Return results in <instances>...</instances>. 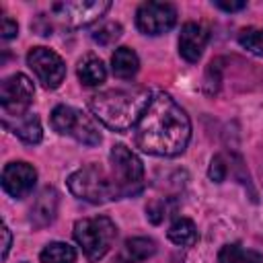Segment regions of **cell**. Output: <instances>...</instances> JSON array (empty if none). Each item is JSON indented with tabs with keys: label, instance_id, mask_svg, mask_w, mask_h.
<instances>
[{
	"label": "cell",
	"instance_id": "ac0fdd59",
	"mask_svg": "<svg viewBox=\"0 0 263 263\" xmlns=\"http://www.w3.org/2000/svg\"><path fill=\"white\" fill-rule=\"evenodd\" d=\"M218 263H263V257L240 242H228L218 251Z\"/></svg>",
	"mask_w": 263,
	"mask_h": 263
},
{
	"label": "cell",
	"instance_id": "277c9868",
	"mask_svg": "<svg viewBox=\"0 0 263 263\" xmlns=\"http://www.w3.org/2000/svg\"><path fill=\"white\" fill-rule=\"evenodd\" d=\"M117 238V226L107 216L82 218L74 224V240L88 261L103 259Z\"/></svg>",
	"mask_w": 263,
	"mask_h": 263
},
{
	"label": "cell",
	"instance_id": "484cf974",
	"mask_svg": "<svg viewBox=\"0 0 263 263\" xmlns=\"http://www.w3.org/2000/svg\"><path fill=\"white\" fill-rule=\"evenodd\" d=\"M214 4L226 12H236V10H242L247 6V2H222V0H216Z\"/></svg>",
	"mask_w": 263,
	"mask_h": 263
},
{
	"label": "cell",
	"instance_id": "e0dca14e",
	"mask_svg": "<svg viewBox=\"0 0 263 263\" xmlns=\"http://www.w3.org/2000/svg\"><path fill=\"white\" fill-rule=\"evenodd\" d=\"M76 74H78V80H80L84 86H99V84H103L105 78H107V68H105V64H103L97 55L88 53V55H84V58L78 62Z\"/></svg>",
	"mask_w": 263,
	"mask_h": 263
},
{
	"label": "cell",
	"instance_id": "44dd1931",
	"mask_svg": "<svg viewBox=\"0 0 263 263\" xmlns=\"http://www.w3.org/2000/svg\"><path fill=\"white\" fill-rule=\"evenodd\" d=\"M238 43L247 51H251L255 55H263V29H259V27H247V29H242L238 33Z\"/></svg>",
	"mask_w": 263,
	"mask_h": 263
},
{
	"label": "cell",
	"instance_id": "7a4b0ae2",
	"mask_svg": "<svg viewBox=\"0 0 263 263\" xmlns=\"http://www.w3.org/2000/svg\"><path fill=\"white\" fill-rule=\"evenodd\" d=\"M150 101L152 95L148 88L132 84V86L107 88L92 95L88 99V107L105 127L113 132H127L129 127L138 125Z\"/></svg>",
	"mask_w": 263,
	"mask_h": 263
},
{
	"label": "cell",
	"instance_id": "5bb4252c",
	"mask_svg": "<svg viewBox=\"0 0 263 263\" xmlns=\"http://www.w3.org/2000/svg\"><path fill=\"white\" fill-rule=\"evenodd\" d=\"M2 125L25 144H39L43 138L41 121L35 113H23L18 117H2Z\"/></svg>",
	"mask_w": 263,
	"mask_h": 263
},
{
	"label": "cell",
	"instance_id": "9a60e30c",
	"mask_svg": "<svg viewBox=\"0 0 263 263\" xmlns=\"http://www.w3.org/2000/svg\"><path fill=\"white\" fill-rule=\"evenodd\" d=\"M156 240L148 236H134L127 238L119 251V263H140L150 259L156 253Z\"/></svg>",
	"mask_w": 263,
	"mask_h": 263
},
{
	"label": "cell",
	"instance_id": "52a82bcc",
	"mask_svg": "<svg viewBox=\"0 0 263 263\" xmlns=\"http://www.w3.org/2000/svg\"><path fill=\"white\" fill-rule=\"evenodd\" d=\"M35 86L33 82L16 72L2 80L0 84V109L2 117H18L23 113H29V105L33 103Z\"/></svg>",
	"mask_w": 263,
	"mask_h": 263
},
{
	"label": "cell",
	"instance_id": "7c38bea8",
	"mask_svg": "<svg viewBox=\"0 0 263 263\" xmlns=\"http://www.w3.org/2000/svg\"><path fill=\"white\" fill-rule=\"evenodd\" d=\"M60 205V193L53 187H43L37 197L33 199V205L29 210V222L33 228H45L49 226L58 216Z\"/></svg>",
	"mask_w": 263,
	"mask_h": 263
},
{
	"label": "cell",
	"instance_id": "ffe728a7",
	"mask_svg": "<svg viewBox=\"0 0 263 263\" xmlns=\"http://www.w3.org/2000/svg\"><path fill=\"white\" fill-rule=\"evenodd\" d=\"M39 259L41 263H76V249L68 242L53 240L43 247Z\"/></svg>",
	"mask_w": 263,
	"mask_h": 263
},
{
	"label": "cell",
	"instance_id": "9c48e42d",
	"mask_svg": "<svg viewBox=\"0 0 263 263\" xmlns=\"http://www.w3.org/2000/svg\"><path fill=\"white\" fill-rule=\"evenodd\" d=\"M27 64L35 72L37 80L49 90L58 88L66 78V64L62 55L49 47H43V45L31 47L27 53Z\"/></svg>",
	"mask_w": 263,
	"mask_h": 263
},
{
	"label": "cell",
	"instance_id": "2e32d148",
	"mask_svg": "<svg viewBox=\"0 0 263 263\" xmlns=\"http://www.w3.org/2000/svg\"><path fill=\"white\" fill-rule=\"evenodd\" d=\"M140 70V58L132 47H117L111 55V72L121 78L127 80L132 76H136Z\"/></svg>",
	"mask_w": 263,
	"mask_h": 263
},
{
	"label": "cell",
	"instance_id": "5b68a950",
	"mask_svg": "<svg viewBox=\"0 0 263 263\" xmlns=\"http://www.w3.org/2000/svg\"><path fill=\"white\" fill-rule=\"evenodd\" d=\"M109 160H111V179L119 191V197L138 195L144 187L142 160L125 144H115L109 152Z\"/></svg>",
	"mask_w": 263,
	"mask_h": 263
},
{
	"label": "cell",
	"instance_id": "8992f818",
	"mask_svg": "<svg viewBox=\"0 0 263 263\" xmlns=\"http://www.w3.org/2000/svg\"><path fill=\"white\" fill-rule=\"evenodd\" d=\"M49 123L58 134L74 138L76 142H80L84 146H97L103 140L95 119L70 105L53 107V111L49 115Z\"/></svg>",
	"mask_w": 263,
	"mask_h": 263
},
{
	"label": "cell",
	"instance_id": "7402d4cb",
	"mask_svg": "<svg viewBox=\"0 0 263 263\" xmlns=\"http://www.w3.org/2000/svg\"><path fill=\"white\" fill-rule=\"evenodd\" d=\"M121 33H123V29H121L119 23H105L99 29L92 31V39L99 45H111L121 37Z\"/></svg>",
	"mask_w": 263,
	"mask_h": 263
},
{
	"label": "cell",
	"instance_id": "83f0119b",
	"mask_svg": "<svg viewBox=\"0 0 263 263\" xmlns=\"http://www.w3.org/2000/svg\"><path fill=\"white\" fill-rule=\"evenodd\" d=\"M23 263H25V261H23Z\"/></svg>",
	"mask_w": 263,
	"mask_h": 263
},
{
	"label": "cell",
	"instance_id": "cb8c5ba5",
	"mask_svg": "<svg viewBox=\"0 0 263 263\" xmlns=\"http://www.w3.org/2000/svg\"><path fill=\"white\" fill-rule=\"evenodd\" d=\"M18 35V25H16V21H12L10 16H2V23H0V37L2 39H12V37H16Z\"/></svg>",
	"mask_w": 263,
	"mask_h": 263
},
{
	"label": "cell",
	"instance_id": "6da1fadb",
	"mask_svg": "<svg viewBox=\"0 0 263 263\" xmlns=\"http://www.w3.org/2000/svg\"><path fill=\"white\" fill-rule=\"evenodd\" d=\"M189 138L191 121L185 109L164 90L154 92L136 125V146L146 154L173 158L185 152Z\"/></svg>",
	"mask_w": 263,
	"mask_h": 263
},
{
	"label": "cell",
	"instance_id": "4316f807",
	"mask_svg": "<svg viewBox=\"0 0 263 263\" xmlns=\"http://www.w3.org/2000/svg\"><path fill=\"white\" fill-rule=\"evenodd\" d=\"M2 236H4V242H2V259L8 257V251H10V245H12V234L8 230L6 224H2Z\"/></svg>",
	"mask_w": 263,
	"mask_h": 263
},
{
	"label": "cell",
	"instance_id": "4fadbf2b",
	"mask_svg": "<svg viewBox=\"0 0 263 263\" xmlns=\"http://www.w3.org/2000/svg\"><path fill=\"white\" fill-rule=\"evenodd\" d=\"M205 43H208V31L197 25V23H185L181 27V33H179V55L189 62V64H195L203 49H205Z\"/></svg>",
	"mask_w": 263,
	"mask_h": 263
},
{
	"label": "cell",
	"instance_id": "d6986e66",
	"mask_svg": "<svg viewBox=\"0 0 263 263\" xmlns=\"http://www.w3.org/2000/svg\"><path fill=\"white\" fill-rule=\"evenodd\" d=\"M166 236L177 247H193L197 242V228L189 218H177L168 226Z\"/></svg>",
	"mask_w": 263,
	"mask_h": 263
},
{
	"label": "cell",
	"instance_id": "8fae6325",
	"mask_svg": "<svg viewBox=\"0 0 263 263\" xmlns=\"http://www.w3.org/2000/svg\"><path fill=\"white\" fill-rule=\"evenodd\" d=\"M0 181H2V189L10 197L23 199L33 191V187L37 183V171L33 164H29L25 160H14L4 166Z\"/></svg>",
	"mask_w": 263,
	"mask_h": 263
},
{
	"label": "cell",
	"instance_id": "d4e9b609",
	"mask_svg": "<svg viewBox=\"0 0 263 263\" xmlns=\"http://www.w3.org/2000/svg\"><path fill=\"white\" fill-rule=\"evenodd\" d=\"M146 216L152 224H158L166 214H164V203L162 201H152L148 208H146Z\"/></svg>",
	"mask_w": 263,
	"mask_h": 263
},
{
	"label": "cell",
	"instance_id": "3957f363",
	"mask_svg": "<svg viewBox=\"0 0 263 263\" xmlns=\"http://www.w3.org/2000/svg\"><path fill=\"white\" fill-rule=\"evenodd\" d=\"M68 189L74 197L101 205L113 199H121L119 191L111 179V175H107V171L101 164H84L78 171H74L68 177Z\"/></svg>",
	"mask_w": 263,
	"mask_h": 263
},
{
	"label": "cell",
	"instance_id": "603a6c76",
	"mask_svg": "<svg viewBox=\"0 0 263 263\" xmlns=\"http://www.w3.org/2000/svg\"><path fill=\"white\" fill-rule=\"evenodd\" d=\"M226 175H228V166H226V162H224V156H222V154H216V156L212 158V162H210L208 177H210V181H214V183H222V181L226 179Z\"/></svg>",
	"mask_w": 263,
	"mask_h": 263
},
{
	"label": "cell",
	"instance_id": "30bf717a",
	"mask_svg": "<svg viewBox=\"0 0 263 263\" xmlns=\"http://www.w3.org/2000/svg\"><path fill=\"white\" fill-rule=\"evenodd\" d=\"M177 23V8L171 2H144L136 10V27L144 35H162Z\"/></svg>",
	"mask_w": 263,
	"mask_h": 263
},
{
	"label": "cell",
	"instance_id": "ba28073f",
	"mask_svg": "<svg viewBox=\"0 0 263 263\" xmlns=\"http://www.w3.org/2000/svg\"><path fill=\"white\" fill-rule=\"evenodd\" d=\"M111 2L109 0H76V2H55L51 6V14L60 25H66L70 29L86 27L95 21H99L107 10Z\"/></svg>",
	"mask_w": 263,
	"mask_h": 263
}]
</instances>
